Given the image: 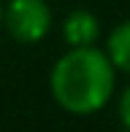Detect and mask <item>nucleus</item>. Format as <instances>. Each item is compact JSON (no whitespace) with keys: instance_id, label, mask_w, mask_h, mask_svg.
Returning <instances> with one entry per match:
<instances>
[{"instance_id":"1","label":"nucleus","mask_w":130,"mask_h":132,"mask_svg":"<svg viewBox=\"0 0 130 132\" xmlns=\"http://www.w3.org/2000/svg\"><path fill=\"white\" fill-rule=\"evenodd\" d=\"M114 62L92 46H70L54 62L49 76L52 97L57 105L76 116H90L109 103L114 92Z\"/></svg>"},{"instance_id":"2","label":"nucleus","mask_w":130,"mask_h":132,"mask_svg":"<svg viewBox=\"0 0 130 132\" xmlns=\"http://www.w3.org/2000/svg\"><path fill=\"white\" fill-rule=\"evenodd\" d=\"M3 27L19 43H38L52 30V11L46 0H11L3 8Z\"/></svg>"},{"instance_id":"3","label":"nucleus","mask_w":130,"mask_h":132,"mask_svg":"<svg viewBox=\"0 0 130 132\" xmlns=\"http://www.w3.org/2000/svg\"><path fill=\"white\" fill-rule=\"evenodd\" d=\"M98 32H100V24L95 14L81 8L68 14V19L62 24V38L68 40V46H92L98 40Z\"/></svg>"},{"instance_id":"4","label":"nucleus","mask_w":130,"mask_h":132,"mask_svg":"<svg viewBox=\"0 0 130 132\" xmlns=\"http://www.w3.org/2000/svg\"><path fill=\"white\" fill-rule=\"evenodd\" d=\"M106 54L114 62L117 70H125L130 73V19L119 22L109 35V43H106Z\"/></svg>"},{"instance_id":"5","label":"nucleus","mask_w":130,"mask_h":132,"mask_svg":"<svg viewBox=\"0 0 130 132\" xmlns=\"http://www.w3.org/2000/svg\"><path fill=\"white\" fill-rule=\"evenodd\" d=\"M119 119H122L125 127H130V86L122 92V97H119Z\"/></svg>"},{"instance_id":"6","label":"nucleus","mask_w":130,"mask_h":132,"mask_svg":"<svg viewBox=\"0 0 130 132\" xmlns=\"http://www.w3.org/2000/svg\"><path fill=\"white\" fill-rule=\"evenodd\" d=\"M0 27H3V5H0Z\"/></svg>"},{"instance_id":"7","label":"nucleus","mask_w":130,"mask_h":132,"mask_svg":"<svg viewBox=\"0 0 130 132\" xmlns=\"http://www.w3.org/2000/svg\"><path fill=\"white\" fill-rule=\"evenodd\" d=\"M119 132H130V127H125V129H119Z\"/></svg>"}]
</instances>
